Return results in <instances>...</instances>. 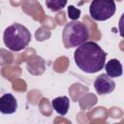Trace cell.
<instances>
[{
	"mask_svg": "<svg viewBox=\"0 0 124 124\" xmlns=\"http://www.w3.org/2000/svg\"><path fill=\"white\" fill-rule=\"evenodd\" d=\"M107 75L110 78H117L122 76V65L118 59H110L104 66Z\"/></svg>",
	"mask_w": 124,
	"mask_h": 124,
	"instance_id": "9",
	"label": "cell"
},
{
	"mask_svg": "<svg viewBox=\"0 0 124 124\" xmlns=\"http://www.w3.org/2000/svg\"><path fill=\"white\" fill-rule=\"evenodd\" d=\"M3 40L5 46L9 49L13 51H19L25 48L30 43L31 33L24 25L14 23L5 29Z\"/></svg>",
	"mask_w": 124,
	"mask_h": 124,
	"instance_id": "2",
	"label": "cell"
},
{
	"mask_svg": "<svg viewBox=\"0 0 124 124\" xmlns=\"http://www.w3.org/2000/svg\"><path fill=\"white\" fill-rule=\"evenodd\" d=\"M17 108V102L14 95L7 93L0 97V112L3 114H12Z\"/></svg>",
	"mask_w": 124,
	"mask_h": 124,
	"instance_id": "6",
	"label": "cell"
},
{
	"mask_svg": "<svg viewBox=\"0 0 124 124\" xmlns=\"http://www.w3.org/2000/svg\"><path fill=\"white\" fill-rule=\"evenodd\" d=\"M88 38V28L79 20H72L68 22L62 32V40L66 48L77 47L86 42Z\"/></svg>",
	"mask_w": 124,
	"mask_h": 124,
	"instance_id": "3",
	"label": "cell"
},
{
	"mask_svg": "<svg viewBox=\"0 0 124 124\" xmlns=\"http://www.w3.org/2000/svg\"><path fill=\"white\" fill-rule=\"evenodd\" d=\"M94 87L99 95H106L111 93L115 88L114 80L107 74H101L94 81Z\"/></svg>",
	"mask_w": 124,
	"mask_h": 124,
	"instance_id": "5",
	"label": "cell"
},
{
	"mask_svg": "<svg viewBox=\"0 0 124 124\" xmlns=\"http://www.w3.org/2000/svg\"><path fill=\"white\" fill-rule=\"evenodd\" d=\"M68 16L72 20H78V18L80 16V10L73 5H70L68 7Z\"/></svg>",
	"mask_w": 124,
	"mask_h": 124,
	"instance_id": "11",
	"label": "cell"
},
{
	"mask_svg": "<svg viewBox=\"0 0 124 124\" xmlns=\"http://www.w3.org/2000/svg\"><path fill=\"white\" fill-rule=\"evenodd\" d=\"M67 4V0H46V7L52 11V12H57L62 10Z\"/></svg>",
	"mask_w": 124,
	"mask_h": 124,
	"instance_id": "10",
	"label": "cell"
},
{
	"mask_svg": "<svg viewBox=\"0 0 124 124\" xmlns=\"http://www.w3.org/2000/svg\"><path fill=\"white\" fill-rule=\"evenodd\" d=\"M27 69L32 75H41L45 71V60L40 56H35L27 62Z\"/></svg>",
	"mask_w": 124,
	"mask_h": 124,
	"instance_id": "8",
	"label": "cell"
},
{
	"mask_svg": "<svg viewBox=\"0 0 124 124\" xmlns=\"http://www.w3.org/2000/svg\"><path fill=\"white\" fill-rule=\"evenodd\" d=\"M116 11L114 0H93L89 6L91 17L98 21L110 18Z\"/></svg>",
	"mask_w": 124,
	"mask_h": 124,
	"instance_id": "4",
	"label": "cell"
},
{
	"mask_svg": "<svg viewBox=\"0 0 124 124\" xmlns=\"http://www.w3.org/2000/svg\"><path fill=\"white\" fill-rule=\"evenodd\" d=\"M107 53L95 42H84L77 46L74 59L76 65L83 72L94 74L102 70L105 66Z\"/></svg>",
	"mask_w": 124,
	"mask_h": 124,
	"instance_id": "1",
	"label": "cell"
},
{
	"mask_svg": "<svg viewBox=\"0 0 124 124\" xmlns=\"http://www.w3.org/2000/svg\"><path fill=\"white\" fill-rule=\"evenodd\" d=\"M51 106L58 114L65 115L69 110L70 100L67 96H60L51 101Z\"/></svg>",
	"mask_w": 124,
	"mask_h": 124,
	"instance_id": "7",
	"label": "cell"
}]
</instances>
